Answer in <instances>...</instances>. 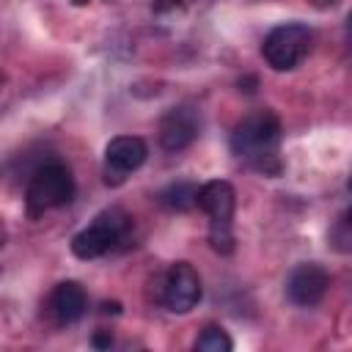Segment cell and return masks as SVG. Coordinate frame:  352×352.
<instances>
[{
    "label": "cell",
    "instance_id": "cell-1",
    "mask_svg": "<svg viewBox=\"0 0 352 352\" xmlns=\"http://www.w3.org/2000/svg\"><path fill=\"white\" fill-rule=\"evenodd\" d=\"M278 143H280V118L272 110H256L245 116L231 132V151L242 160H250L267 176L280 173Z\"/></svg>",
    "mask_w": 352,
    "mask_h": 352
},
{
    "label": "cell",
    "instance_id": "cell-2",
    "mask_svg": "<svg viewBox=\"0 0 352 352\" xmlns=\"http://www.w3.org/2000/svg\"><path fill=\"white\" fill-rule=\"evenodd\" d=\"M234 206H236V192L226 179H212L201 184L198 190V209L206 212L209 217V245L212 250L228 256L234 250Z\"/></svg>",
    "mask_w": 352,
    "mask_h": 352
},
{
    "label": "cell",
    "instance_id": "cell-3",
    "mask_svg": "<svg viewBox=\"0 0 352 352\" xmlns=\"http://www.w3.org/2000/svg\"><path fill=\"white\" fill-rule=\"evenodd\" d=\"M72 198H74V176H72L69 165H63V162L41 165L30 176L28 190H25V201L33 214L55 209V206H66Z\"/></svg>",
    "mask_w": 352,
    "mask_h": 352
},
{
    "label": "cell",
    "instance_id": "cell-4",
    "mask_svg": "<svg viewBox=\"0 0 352 352\" xmlns=\"http://www.w3.org/2000/svg\"><path fill=\"white\" fill-rule=\"evenodd\" d=\"M129 226H132V220L121 209H104L94 217V223L88 228H82L72 236V253L85 261L99 258L126 236Z\"/></svg>",
    "mask_w": 352,
    "mask_h": 352
},
{
    "label": "cell",
    "instance_id": "cell-5",
    "mask_svg": "<svg viewBox=\"0 0 352 352\" xmlns=\"http://www.w3.org/2000/svg\"><path fill=\"white\" fill-rule=\"evenodd\" d=\"M308 50H311V30L300 22H286L272 28L261 44V55L267 66H272L275 72L294 69L308 55Z\"/></svg>",
    "mask_w": 352,
    "mask_h": 352
},
{
    "label": "cell",
    "instance_id": "cell-6",
    "mask_svg": "<svg viewBox=\"0 0 352 352\" xmlns=\"http://www.w3.org/2000/svg\"><path fill=\"white\" fill-rule=\"evenodd\" d=\"M162 305L170 314H187L198 305L201 300V278L195 272L192 264L187 261H176L168 267L165 278H162V294H160Z\"/></svg>",
    "mask_w": 352,
    "mask_h": 352
},
{
    "label": "cell",
    "instance_id": "cell-7",
    "mask_svg": "<svg viewBox=\"0 0 352 352\" xmlns=\"http://www.w3.org/2000/svg\"><path fill=\"white\" fill-rule=\"evenodd\" d=\"M327 286H330V278H327L324 267H319L314 261H305V264H297L289 272L286 297H289V302H294L300 308H311L324 297Z\"/></svg>",
    "mask_w": 352,
    "mask_h": 352
},
{
    "label": "cell",
    "instance_id": "cell-8",
    "mask_svg": "<svg viewBox=\"0 0 352 352\" xmlns=\"http://www.w3.org/2000/svg\"><path fill=\"white\" fill-rule=\"evenodd\" d=\"M148 157V146L143 138L138 135H118L107 143L104 148V170L107 179L113 176V182H121L126 173L138 170Z\"/></svg>",
    "mask_w": 352,
    "mask_h": 352
},
{
    "label": "cell",
    "instance_id": "cell-9",
    "mask_svg": "<svg viewBox=\"0 0 352 352\" xmlns=\"http://www.w3.org/2000/svg\"><path fill=\"white\" fill-rule=\"evenodd\" d=\"M198 129H201V121H198V113L187 104H179V107H170L162 121H160V146L165 151H182L187 146H192V140L198 138Z\"/></svg>",
    "mask_w": 352,
    "mask_h": 352
},
{
    "label": "cell",
    "instance_id": "cell-10",
    "mask_svg": "<svg viewBox=\"0 0 352 352\" xmlns=\"http://www.w3.org/2000/svg\"><path fill=\"white\" fill-rule=\"evenodd\" d=\"M85 308H88V297L77 280H63L50 294V314L55 316L58 324H74L77 319H82Z\"/></svg>",
    "mask_w": 352,
    "mask_h": 352
},
{
    "label": "cell",
    "instance_id": "cell-11",
    "mask_svg": "<svg viewBox=\"0 0 352 352\" xmlns=\"http://www.w3.org/2000/svg\"><path fill=\"white\" fill-rule=\"evenodd\" d=\"M198 184L190 182V179H182V182H173L168 184L162 192H160V204L168 206V209H176V212H187L198 204Z\"/></svg>",
    "mask_w": 352,
    "mask_h": 352
},
{
    "label": "cell",
    "instance_id": "cell-12",
    "mask_svg": "<svg viewBox=\"0 0 352 352\" xmlns=\"http://www.w3.org/2000/svg\"><path fill=\"white\" fill-rule=\"evenodd\" d=\"M231 346H234V341L220 324H206L204 333L195 338L198 352H231Z\"/></svg>",
    "mask_w": 352,
    "mask_h": 352
},
{
    "label": "cell",
    "instance_id": "cell-13",
    "mask_svg": "<svg viewBox=\"0 0 352 352\" xmlns=\"http://www.w3.org/2000/svg\"><path fill=\"white\" fill-rule=\"evenodd\" d=\"M91 344H94L96 349H110V346H113V336H110V330H107V333H96V336L91 338Z\"/></svg>",
    "mask_w": 352,
    "mask_h": 352
},
{
    "label": "cell",
    "instance_id": "cell-14",
    "mask_svg": "<svg viewBox=\"0 0 352 352\" xmlns=\"http://www.w3.org/2000/svg\"><path fill=\"white\" fill-rule=\"evenodd\" d=\"M182 0H154V11L157 14H165V11H170V8H176Z\"/></svg>",
    "mask_w": 352,
    "mask_h": 352
},
{
    "label": "cell",
    "instance_id": "cell-15",
    "mask_svg": "<svg viewBox=\"0 0 352 352\" xmlns=\"http://www.w3.org/2000/svg\"><path fill=\"white\" fill-rule=\"evenodd\" d=\"M118 311H121L118 302H104V305H102V314H118Z\"/></svg>",
    "mask_w": 352,
    "mask_h": 352
},
{
    "label": "cell",
    "instance_id": "cell-16",
    "mask_svg": "<svg viewBox=\"0 0 352 352\" xmlns=\"http://www.w3.org/2000/svg\"><path fill=\"white\" fill-rule=\"evenodd\" d=\"M311 3H314L316 8H333V6L338 3V0H311Z\"/></svg>",
    "mask_w": 352,
    "mask_h": 352
},
{
    "label": "cell",
    "instance_id": "cell-17",
    "mask_svg": "<svg viewBox=\"0 0 352 352\" xmlns=\"http://www.w3.org/2000/svg\"><path fill=\"white\" fill-rule=\"evenodd\" d=\"M346 30H349V33H352V11H349V14H346Z\"/></svg>",
    "mask_w": 352,
    "mask_h": 352
},
{
    "label": "cell",
    "instance_id": "cell-18",
    "mask_svg": "<svg viewBox=\"0 0 352 352\" xmlns=\"http://www.w3.org/2000/svg\"><path fill=\"white\" fill-rule=\"evenodd\" d=\"M346 228H349V231H352V209H349V212H346Z\"/></svg>",
    "mask_w": 352,
    "mask_h": 352
},
{
    "label": "cell",
    "instance_id": "cell-19",
    "mask_svg": "<svg viewBox=\"0 0 352 352\" xmlns=\"http://www.w3.org/2000/svg\"><path fill=\"white\" fill-rule=\"evenodd\" d=\"M85 3H91V0H72V6H85Z\"/></svg>",
    "mask_w": 352,
    "mask_h": 352
},
{
    "label": "cell",
    "instance_id": "cell-20",
    "mask_svg": "<svg viewBox=\"0 0 352 352\" xmlns=\"http://www.w3.org/2000/svg\"><path fill=\"white\" fill-rule=\"evenodd\" d=\"M349 190H352V176H349Z\"/></svg>",
    "mask_w": 352,
    "mask_h": 352
}]
</instances>
